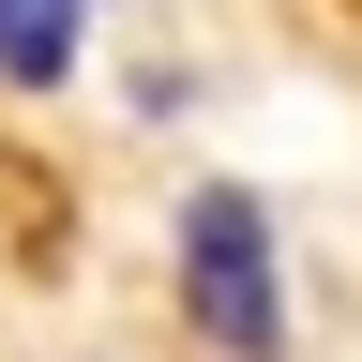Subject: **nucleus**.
I'll list each match as a JSON object with an SVG mask.
<instances>
[{"label": "nucleus", "mask_w": 362, "mask_h": 362, "mask_svg": "<svg viewBox=\"0 0 362 362\" xmlns=\"http://www.w3.org/2000/svg\"><path fill=\"white\" fill-rule=\"evenodd\" d=\"M0 76H76V0H0Z\"/></svg>", "instance_id": "f03ea898"}, {"label": "nucleus", "mask_w": 362, "mask_h": 362, "mask_svg": "<svg viewBox=\"0 0 362 362\" xmlns=\"http://www.w3.org/2000/svg\"><path fill=\"white\" fill-rule=\"evenodd\" d=\"M181 302H197V332L211 347H242V362H272L287 347V302H272V226H257V197H211L181 211Z\"/></svg>", "instance_id": "f257e3e1"}]
</instances>
